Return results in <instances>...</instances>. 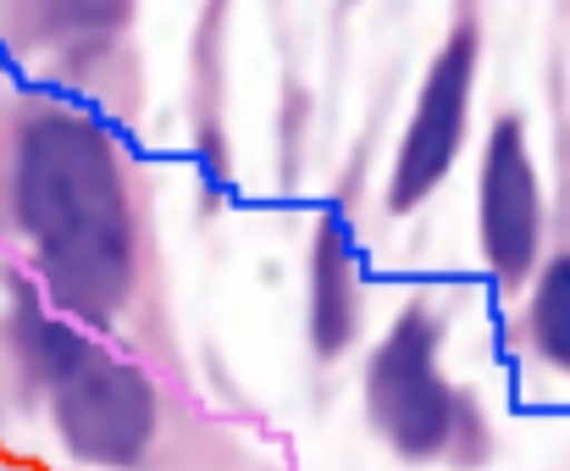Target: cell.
I'll return each instance as SVG.
<instances>
[{
	"label": "cell",
	"instance_id": "1",
	"mask_svg": "<svg viewBox=\"0 0 570 471\" xmlns=\"http://www.w3.org/2000/svg\"><path fill=\"white\" fill-rule=\"evenodd\" d=\"M0 234L22 255L28 300L189 383L150 184L95 106L61 95L6 106Z\"/></svg>",
	"mask_w": 570,
	"mask_h": 471
},
{
	"label": "cell",
	"instance_id": "2",
	"mask_svg": "<svg viewBox=\"0 0 570 471\" xmlns=\"http://www.w3.org/2000/svg\"><path fill=\"white\" fill-rule=\"evenodd\" d=\"M6 355L72 467L238 471L244 461L238 439L194 405L184 377L56 316L28 294L6 316Z\"/></svg>",
	"mask_w": 570,
	"mask_h": 471
},
{
	"label": "cell",
	"instance_id": "3",
	"mask_svg": "<svg viewBox=\"0 0 570 471\" xmlns=\"http://www.w3.org/2000/svg\"><path fill=\"white\" fill-rule=\"evenodd\" d=\"M449 300L410 294L387 322L366 372H361V411L387 455L404 467H449L476 471L493 461V416L476 389H465L449 361Z\"/></svg>",
	"mask_w": 570,
	"mask_h": 471
},
{
	"label": "cell",
	"instance_id": "4",
	"mask_svg": "<svg viewBox=\"0 0 570 471\" xmlns=\"http://www.w3.org/2000/svg\"><path fill=\"white\" fill-rule=\"evenodd\" d=\"M139 6L145 0H6V39L56 84L83 95V106L139 117Z\"/></svg>",
	"mask_w": 570,
	"mask_h": 471
},
{
	"label": "cell",
	"instance_id": "5",
	"mask_svg": "<svg viewBox=\"0 0 570 471\" xmlns=\"http://www.w3.org/2000/svg\"><path fill=\"white\" fill-rule=\"evenodd\" d=\"M482 50H488V6L482 0H454L443 45L432 50L421 89L410 100L404 134H399V156L387 167V189H382V212L393 223L415 217L454 173V161L465 156L471 139V100H476V78H482Z\"/></svg>",
	"mask_w": 570,
	"mask_h": 471
},
{
	"label": "cell",
	"instance_id": "6",
	"mask_svg": "<svg viewBox=\"0 0 570 471\" xmlns=\"http://www.w3.org/2000/svg\"><path fill=\"white\" fill-rule=\"evenodd\" d=\"M549 200L538 178V156L527 139L521 111H499L482 145V178H476V244L499 283V294H521L543 261Z\"/></svg>",
	"mask_w": 570,
	"mask_h": 471
},
{
	"label": "cell",
	"instance_id": "7",
	"mask_svg": "<svg viewBox=\"0 0 570 471\" xmlns=\"http://www.w3.org/2000/svg\"><path fill=\"white\" fill-rule=\"evenodd\" d=\"M366 327V288H361V255L350 212H327L311 238V266H305V338L322 366L344 361Z\"/></svg>",
	"mask_w": 570,
	"mask_h": 471
},
{
	"label": "cell",
	"instance_id": "8",
	"mask_svg": "<svg viewBox=\"0 0 570 471\" xmlns=\"http://www.w3.org/2000/svg\"><path fill=\"white\" fill-rule=\"evenodd\" d=\"M222 33H227V0H205L199 33H194V89H189V117H194V145L205 173L222 184L227 178V67H222Z\"/></svg>",
	"mask_w": 570,
	"mask_h": 471
},
{
	"label": "cell",
	"instance_id": "9",
	"mask_svg": "<svg viewBox=\"0 0 570 471\" xmlns=\"http://www.w3.org/2000/svg\"><path fill=\"white\" fill-rule=\"evenodd\" d=\"M527 344L549 372L570 377V234L538 261L527 283Z\"/></svg>",
	"mask_w": 570,
	"mask_h": 471
},
{
	"label": "cell",
	"instance_id": "10",
	"mask_svg": "<svg viewBox=\"0 0 570 471\" xmlns=\"http://www.w3.org/2000/svg\"><path fill=\"white\" fill-rule=\"evenodd\" d=\"M0 471H28V467H0Z\"/></svg>",
	"mask_w": 570,
	"mask_h": 471
}]
</instances>
